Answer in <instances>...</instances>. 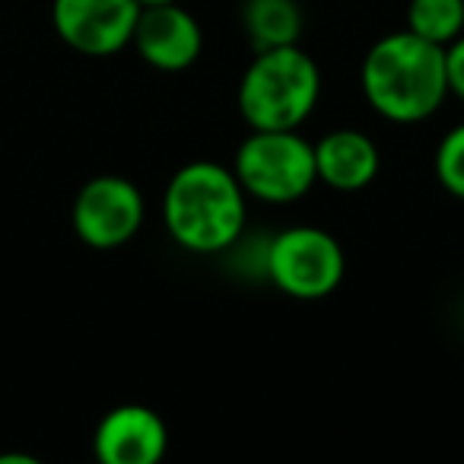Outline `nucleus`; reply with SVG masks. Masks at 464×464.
<instances>
[{
    "label": "nucleus",
    "instance_id": "nucleus-1",
    "mask_svg": "<svg viewBox=\"0 0 464 464\" xmlns=\"http://www.w3.org/2000/svg\"><path fill=\"white\" fill-rule=\"evenodd\" d=\"M162 223L185 252L223 255L246 232L248 194L232 169L213 160H191L169 179Z\"/></svg>",
    "mask_w": 464,
    "mask_h": 464
},
{
    "label": "nucleus",
    "instance_id": "nucleus-2",
    "mask_svg": "<svg viewBox=\"0 0 464 464\" xmlns=\"http://www.w3.org/2000/svg\"><path fill=\"white\" fill-rule=\"evenodd\" d=\"M360 86L369 109L385 121H426L449 96L445 48L420 39L411 29L382 35L362 58Z\"/></svg>",
    "mask_w": 464,
    "mask_h": 464
},
{
    "label": "nucleus",
    "instance_id": "nucleus-3",
    "mask_svg": "<svg viewBox=\"0 0 464 464\" xmlns=\"http://www.w3.org/2000/svg\"><path fill=\"white\" fill-rule=\"evenodd\" d=\"M322 71L296 45L255 52L239 80V111L252 130H296L315 111Z\"/></svg>",
    "mask_w": 464,
    "mask_h": 464
},
{
    "label": "nucleus",
    "instance_id": "nucleus-4",
    "mask_svg": "<svg viewBox=\"0 0 464 464\" xmlns=\"http://www.w3.org/2000/svg\"><path fill=\"white\" fill-rule=\"evenodd\" d=\"M232 172L242 191L261 204H293L305 198L315 175V147L296 130H252L236 150Z\"/></svg>",
    "mask_w": 464,
    "mask_h": 464
},
{
    "label": "nucleus",
    "instance_id": "nucleus-5",
    "mask_svg": "<svg viewBox=\"0 0 464 464\" xmlns=\"http://www.w3.org/2000/svg\"><path fill=\"white\" fill-rule=\"evenodd\" d=\"M347 255L328 229L318 226H286L267 242L265 277L284 296L299 303L324 299L343 284Z\"/></svg>",
    "mask_w": 464,
    "mask_h": 464
},
{
    "label": "nucleus",
    "instance_id": "nucleus-6",
    "mask_svg": "<svg viewBox=\"0 0 464 464\" xmlns=\"http://www.w3.org/2000/svg\"><path fill=\"white\" fill-rule=\"evenodd\" d=\"M147 217L140 188L121 175H96L73 198L71 223L77 239L99 252H111L134 239Z\"/></svg>",
    "mask_w": 464,
    "mask_h": 464
},
{
    "label": "nucleus",
    "instance_id": "nucleus-7",
    "mask_svg": "<svg viewBox=\"0 0 464 464\" xmlns=\"http://www.w3.org/2000/svg\"><path fill=\"white\" fill-rule=\"evenodd\" d=\"M140 4L137 0H54V33L73 52L90 58H109L134 39Z\"/></svg>",
    "mask_w": 464,
    "mask_h": 464
},
{
    "label": "nucleus",
    "instance_id": "nucleus-8",
    "mask_svg": "<svg viewBox=\"0 0 464 464\" xmlns=\"http://www.w3.org/2000/svg\"><path fill=\"white\" fill-rule=\"evenodd\" d=\"M169 449V426L147 404H118L99 420L92 451L102 464H156Z\"/></svg>",
    "mask_w": 464,
    "mask_h": 464
},
{
    "label": "nucleus",
    "instance_id": "nucleus-9",
    "mask_svg": "<svg viewBox=\"0 0 464 464\" xmlns=\"http://www.w3.org/2000/svg\"><path fill=\"white\" fill-rule=\"evenodd\" d=\"M130 45L150 67L162 73H179L200 58L204 33H200V23L179 4L140 7Z\"/></svg>",
    "mask_w": 464,
    "mask_h": 464
},
{
    "label": "nucleus",
    "instance_id": "nucleus-10",
    "mask_svg": "<svg viewBox=\"0 0 464 464\" xmlns=\"http://www.w3.org/2000/svg\"><path fill=\"white\" fill-rule=\"evenodd\" d=\"M315 147V175L324 188L341 194L366 191L382 166L379 147L369 134L356 128L328 130Z\"/></svg>",
    "mask_w": 464,
    "mask_h": 464
},
{
    "label": "nucleus",
    "instance_id": "nucleus-11",
    "mask_svg": "<svg viewBox=\"0 0 464 464\" xmlns=\"http://www.w3.org/2000/svg\"><path fill=\"white\" fill-rule=\"evenodd\" d=\"M242 26L255 52L296 45L303 35V10L296 0H246Z\"/></svg>",
    "mask_w": 464,
    "mask_h": 464
},
{
    "label": "nucleus",
    "instance_id": "nucleus-12",
    "mask_svg": "<svg viewBox=\"0 0 464 464\" xmlns=\"http://www.w3.org/2000/svg\"><path fill=\"white\" fill-rule=\"evenodd\" d=\"M407 29L439 48L451 45L464 33V0H411Z\"/></svg>",
    "mask_w": 464,
    "mask_h": 464
},
{
    "label": "nucleus",
    "instance_id": "nucleus-13",
    "mask_svg": "<svg viewBox=\"0 0 464 464\" xmlns=\"http://www.w3.org/2000/svg\"><path fill=\"white\" fill-rule=\"evenodd\" d=\"M436 181L451 194V198L464 200V121L455 124L451 130H445V137L436 147Z\"/></svg>",
    "mask_w": 464,
    "mask_h": 464
},
{
    "label": "nucleus",
    "instance_id": "nucleus-14",
    "mask_svg": "<svg viewBox=\"0 0 464 464\" xmlns=\"http://www.w3.org/2000/svg\"><path fill=\"white\" fill-rule=\"evenodd\" d=\"M445 80L451 96L464 102V33L451 45H445Z\"/></svg>",
    "mask_w": 464,
    "mask_h": 464
},
{
    "label": "nucleus",
    "instance_id": "nucleus-15",
    "mask_svg": "<svg viewBox=\"0 0 464 464\" xmlns=\"http://www.w3.org/2000/svg\"><path fill=\"white\" fill-rule=\"evenodd\" d=\"M0 464H39L33 455H0Z\"/></svg>",
    "mask_w": 464,
    "mask_h": 464
},
{
    "label": "nucleus",
    "instance_id": "nucleus-16",
    "mask_svg": "<svg viewBox=\"0 0 464 464\" xmlns=\"http://www.w3.org/2000/svg\"><path fill=\"white\" fill-rule=\"evenodd\" d=\"M140 7H162V4H179V0H137Z\"/></svg>",
    "mask_w": 464,
    "mask_h": 464
}]
</instances>
